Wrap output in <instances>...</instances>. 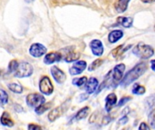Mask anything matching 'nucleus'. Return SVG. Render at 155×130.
I'll return each instance as SVG.
<instances>
[{
	"instance_id": "nucleus-1",
	"label": "nucleus",
	"mask_w": 155,
	"mask_h": 130,
	"mask_svg": "<svg viewBox=\"0 0 155 130\" xmlns=\"http://www.w3.org/2000/svg\"><path fill=\"white\" fill-rule=\"evenodd\" d=\"M148 69V64L146 62H140L137 65H135L132 70H130L126 75L124 76V80L120 82V85L122 87H127L134 81H135L137 79H139L142 75L144 74L146 70Z\"/></svg>"
},
{
	"instance_id": "nucleus-2",
	"label": "nucleus",
	"mask_w": 155,
	"mask_h": 130,
	"mask_svg": "<svg viewBox=\"0 0 155 130\" xmlns=\"http://www.w3.org/2000/svg\"><path fill=\"white\" fill-rule=\"evenodd\" d=\"M133 53L141 59H149L154 54V50L150 45L144 43H138L133 50Z\"/></svg>"
},
{
	"instance_id": "nucleus-3",
	"label": "nucleus",
	"mask_w": 155,
	"mask_h": 130,
	"mask_svg": "<svg viewBox=\"0 0 155 130\" xmlns=\"http://www.w3.org/2000/svg\"><path fill=\"white\" fill-rule=\"evenodd\" d=\"M70 103H71V100H67L66 101H64V103H62L60 106L53 109L49 114H48V119L50 122H54L57 119H59L61 116H63L69 109L70 107Z\"/></svg>"
},
{
	"instance_id": "nucleus-4",
	"label": "nucleus",
	"mask_w": 155,
	"mask_h": 130,
	"mask_svg": "<svg viewBox=\"0 0 155 130\" xmlns=\"http://www.w3.org/2000/svg\"><path fill=\"white\" fill-rule=\"evenodd\" d=\"M34 68L33 66L26 62H21L18 63V66L13 75L16 78H27L33 74Z\"/></svg>"
},
{
	"instance_id": "nucleus-5",
	"label": "nucleus",
	"mask_w": 155,
	"mask_h": 130,
	"mask_svg": "<svg viewBox=\"0 0 155 130\" xmlns=\"http://www.w3.org/2000/svg\"><path fill=\"white\" fill-rule=\"evenodd\" d=\"M25 101L26 104L30 107V108H34L36 109L38 107H40L41 105L45 103V99L43 95L38 94V93H32L26 96L25 98Z\"/></svg>"
},
{
	"instance_id": "nucleus-6",
	"label": "nucleus",
	"mask_w": 155,
	"mask_h": 130,
	"mask_svg": "<svg viewBox=\"0 0 155 130\" xmlns=\"http://www.w3.org/2000/svg\"><path fill=\"white\" fill-rule=\"evenodd\" d=\"M62 56H63V59L66 62H75L76 60L79 59L80 57V54L78 52H75L74 50V46H68V47H65L64 49H62L60 51Z\"/></svg>"
},
{
	"instance_id": "nucleus-7",
	"label": "nucleus",
	"mask_w": 155,
	"mask_h": 130,
	"mask_svg": "<svg viewBox=\"0 0 155 130\" xmlns=\"http://www.w3.org/2000/svg\"><path fill=\"white\" fill-rule=\"evenodd\" d=\"M40 92L45 95H51L54 91V86L47 76H44L39 82Z\"/></svg>"
},
{
	"instance_id": "nucleus-8",
	"label": "nucleus",
	"mask_w": 155,
	"mask_h": 130,
	"mask_svg": "<svg viewBox=\"0 0 155 130\" xmlns=\"http://www.w3.org/2000/svg\"><path fill=\"white\" fill-rule=\"evenodd\" d=\"M46 47L39 43H33L29 48V53L35 58H39L46 53Z\"/></svg>"
},
{
	"instance_id": "nucleus-9",
	"label": "nucleus",
	"mask_w": 155,
	"mask_h": 130,
	"mask_svg": "<svg viewBox=\"0 0 155 130\" xmlns=\"http://www.w3.org/2000/svg\"><path fill=\"white\" fill-rule=\"evenodd\" d=\"M125 70V65L121 63L118 64L114 67V71H113V85L116 86L117 84H119V82L121 81L124 72Z\"/></svg>"
},
{
	"instance_id": "nucleus-10",
	"label": "nucleus",
	"mask_w": 155,
	"mask_h": 130,
	"mask_svg": "<svg viewBox=\"0 0 155 130\" xmlns=\"http://www.w3.org/2000/svg\"><path fill=\"white\" fill-rule=\"evenodd\" d=\"M51 74H52L53 78L54 79V81L59 84L64 82V81L66 80L65 73L62 70H60L57 66H53L51 68Z\"/></svg>"
},
{
	"instance_id": "nucleus-11",
	"label": "nucleus",
	"mask_w": 155,
	"mask_h": 130,
	"mask_svg": "<svg viewBox=\"0 0 155 130\" xmlns=\"http://www.w3.org/2000/svg\"><path fill=\"white\" fill-rule=\"evenodd\" d=\"M63 59V56L61 54L60 52H49L47 53L45 58H44V62L45 64H53L54 62H60L61 60Z\"/></svg>"
},
{
	"instance_id": "nucleus-12",
	"label": "nucleus",
	"mask_w": 155,
	"mask_h": 130,
	"mask_svg": "<svg viewBox=\"0 0 155 130\" xmlns=\"http://www.w3.org/2000/svg\"><path fill=\"white\" fill-rule=\"evenodd\" d=\"M90 48L92 50V52L95 56H101L104 53V45L100 40H93L90 43Z\"/></svg>"
},
{
	"instance_id": "nucleus-13",
	"label": "nucleus",
	"mask_w": 155,
	"mask_h": 130,
	"mask_svg": "<svg viewBox=\"0 0 155 130\" xmlns=\"http://www.w3.org/2000/svg\"><path fill=\"white\" fill-rule=\"evenodd\" d=\"M86 66H87L86 62L78 61V62H74V64L69 69L70 74L71 75H78V74H80L86 69Z\"/></svg>"
},
{
	"instance_id": "nucleus-14",
	"label": "nucleus",
	"mask_w": 155,
	"mask_h": 130,
	"mask_svg": "<svg viewBox=\"0 0 155 130\" xmlns=\"http://www.w3.org/2000/svg\"><path fill=\"white\" fill-rule=\"evenodd\" d=\"M97 87H98V81H97V79L94 78V77L90 78V79L87 81L86 84H85V90H86V93H87L88 95L93 94V93L96 90Z\"/></svg>"
},
{
	"instance_id": "nucleus-15",
	"label": "nucleus",
	"mask_w": 155,
	"mask_h": 130,
	"mask_svg": "<svg viewBox=\"0 0 155 130\" xmlns=\"http://www.w3.org/2000/svg\"><path fill=\"white\" fill-rule=\"evenodd\" d=\"M117 102V97L114 93H111L109 94L106 98H105V110L107 112H110L112 110V109L114 108V106L116 104Z\"/></svg>"
},
{
	"instance_id": "nucleus-16",
	"label": "nucleus",
	"mask_w": 155,
	"mask_h": 130,
	"mask_svg": "<svg viewBox=\"0 0 155 130\" xmlns=\"http://www.w3.org/2000/svg\"><path fill=\"white\" fill-rule=\"evenodd\" d=\"M124 36V32L122 30H114L108 35V40L111 43L118 42Z\"/></svg>"
},
{
	"instance_id": "nucleus-17",
	"label": "nucleus",
	"mask_w": 155,
	"mask_h": 130,
	"mask_svg": "<svg viewBox=\"0 0 155 130\" xmlns=\"http://www.w3.org/2000/svg\"><path fill=\"white\" fill-rule=\"evenodd\" d=\"M0 123H1L3 126L7 127V128H12V127H14V125H15V123H14V121L12 120V119H11L9 113H8V112H5V111L2 114V116H1V118H0Z\"/></svg>"
},
{
	"instance_id": "nucleus-18",
	"label": "nucleus",
	"mask_w": 155,
	"mask_h": 130,
	"mask_svg": "<svg viewBox=\"0 0 155 130\" xmlns=\"http://www.w3.org/2000/svg\"><path fill=\"white\" fill-rule=\"evenodd\" d=\"M112 76H113V71H110L108 73H107V75L105 76V78H104V81H103V83L101 84V86L99 87V89L96 90V94H98V93H100L104 89H105L108 85H111V84H113V80H112Z\"/></svg>"
},
{
	"instance_id": "nucleus-19",
	"label": "nucleus",
	"mask_w": 155,
	"mask_h": 130,
	"mask_svg": "<svg viewBox=\"0 0 155 130\" xmlns=\"http://www.w3.org/2000/svg\"><path fill=\"white\" fill-rule=\"evenodd\" d=\"M131 47H132V45H128V46H126V47H124V44H123V45H120V46L116 47V48L113 51V56H114V58H116V59H121L122 55H123L125 52H127V50L130 49Z\"/></svg>"
},
{
	"instance_id": "nucleus-20",
	"label": "nucleus",
	"mask_w": 155,
	"mask_h": 130,
	"mask_svg": "<svg viewBox=\"0 0 155 130\" xmlns=\"http://www.w3.org/2000/svg\"><path fill=\"white\" fill-rule=\"evenodd\" d=\"M133 23H134V19L132 17H123V16H121V17H119L117 19V23L114 25L121 24L125 28H130V27L133 26Z\"/></svg>"
},
{
	"instance_id": "nucleus-21",
	"label": "nucleus",
	"mask_w": 155,
	"mask_h": 130,
	"mask_svg": "<svg viewBox=\"0 0 155 130\" xmlns=\"http://www.w3.org/2000/svg\"><path fill=\"white\" fill-rule=\"evenodd\" d=\"M129 2H130V0H118L114 5L116 11L118 13H124L127 9Z\"/></svg>"
},
{
	"instance_id": "nucleus-22",
	"label": "nucleus",
	"mask_w": 155,
	"mask_h": 130,
	"mask_svg": "<svg viewBox=\"0 0 155 130\" xmlns=\"http://www.w3.org/2000/svg\"><path fill=\"white\" fill-rule=\"evenodd\" d=\"M89 112H90V109H89V107H84V108L81 109H80V110L75 114V116H74V120H76V121L82 120V119H85V118L88 116Z\"/></svg>"
},
{
	"instance_id": "nucleus-23",
	"label": "nucleus",
	"mask_w": 155,
	"mask_h": 130,
	"mask_svg": "<svg viewBox=\"0 0 155 130\" xmlns=\"http://www.w3.org/2000/svg\"><path fill=\"white\" fill-rule=\"evenodd\" d=\"M51 106H52V103H50V102L45 103V104L41 105L40 107L35 109V113H36L37 115H42V114H44L46 110H48V109L51 108Z\"/></svg>"
},
{
	"instance_id": "nucleus-24",
	"label": "nucleus",
	"mask_w": 155,
	"mask_h": 130,
	"mask_svg": "<svg viewBox=\"0 0 155 130\" xmlns=\"http://www.w3.org/2000/svg\"><path fill=\"white\" fill-rule=\"evenodd\" d=\"M8 89L14 92V93H17V94H21L23 92V88L21 85L17 84V83H9L8 84Z\"/></svg>"
},
{
	"instance_id": "nucleus-25",
	"label": "nucleus",
	"mask_w": 155,
	"mask_h": 130,
	"mask_svg": "<svg viewBox=\"0 0 155 130\" xmlns=\"http://www.w3.org/2000/svg\"><path fill=\"white\" fill-rule=\"evenodd\" d=\"M133 93L135 94V95H143L145 93V88L142 85H139V84H135L133 88Z\"/></svg>"
},
{
	"instance_id": "nucleus-26",
	"label": "nucleus",
	"mask_w": 155,
	"mask_h": 130,
	"mask_svg": "<svg viewBox=\"0 0 155 130\" xmlns=\"http://www.w3.org/2000/svg\"><path fill=\"white\" fill-rule=\"evenodd\" d=\"M145 104L149 110L153 109L155 107V95H152V96L148 97L145 100Z\"/></svg>"
},
{
	"instance_id": "nucleus-27",
	"label": "nucleus",
	"mask_w": 155,
	"mask_h": 130,
	"mask_svg": "<svg viewBox=\"0 0 155 130\" xmlns=\"http://www.w3.org/2000/svg\"><path fill=\"white\" fill-rule=\"evenodd\" d=\"M87 81H88V80H87L86 77H82V78H78V79H74V80H73V84L80 88V87L84 86V84H86Z\"/></svg>"
},
{
	"instance_id": "nucleus-28",
	"label": "nucleus",
	"mask_w": 155,
	"mask_h": 130,
	"mask_svg": "<svg viewBox=\"0 0 155 130\" xmlns=\"http://www.w3.org/2000/svg\"><path fill=\"white\" fill-rule=\"evenodd\" d=\"M7 102H8V95H7V93L4 90L0 89V105L4 106Z\"/></svg>"
},
{
	"instance_id": "nucleus-29",
	"label": "nucleus",
	"mask_w": 155,
	"mask_h": 130,
	"mask_svg": "<svg viewBox=\"0 0 155 130\" xmlns=\"http://www.w3.org/2000/svg\"><path fill=\"white\" fill-rule=\"evenodd\" d=\"M103 62H104V60H102V59H97V60H95V61L88 67V71H93L96 70L98 67H100V66L103 64Z\"/></svg>"
},
{
	"instance_id": "nucleus-30",
	"label": "nucleus",
	"mask_w": 155,
	"mask_h": 130,
	"mask_svg": "<svg viewBox=\"0 0 155 130\" xmlns=\"http://www.w3.org/2000/svg\"><path fill=\"white\" fill-rule=\"evenodd\" d=\"M18 62L16 60H13L9 62V65H8V73H14L18 66Z\"/></svg>"
},
{
	"instance_id": "nucleus-31",
	"label": "nucleus",
	"mask_w": 155,
	"mask_h": 130,
	"mask_svg": "<svg viewBox=\"0 0 155 130\" xmlns=\"http://www.w3.org/2000/svg\"><path fill=\"white\" fill-rule=\"evenodd\" d=\"M149 122L153 128H155V109L153 110L149 115Z\"/></svg>"
},
{
	"instance_id": "nucleus-32",
	"label": "nucleus",
	"mask_w": 155,
	"mask_h": 130,
	"mask_svg": "<svg viewBox=\"0 0 155 130\" xmlns=\"http://www.w3.org/2000/svg\"><path fill=\"white\" fill-rule=\"evenodd\" d=\"M132 100V97H129V96H127V97H124V98H122L121 100H120V101H119V103H118V107H122V106H124V105H125L128 101H130Z\"/></svg>"
},
{
	"instance_id": "nucleus-33",
	"label": "nucleus",
	"mask_w": 155,
	"mask_h": 130,
	"mask_svg": "<svg viewBox=\"0 0 155 130\" xmlns=\"http://www.w3.org/2000/svg\"><path fill=\"white\" fill-rule=\"evenodd\" d=\"M113 120L112 117L107 115V116H104V119H103V125H108L111 121Z\"/></svg>"
},
{
	"instance_id": "nucleus-34",
	"label": "nucleus",
	"mask_w": 155,
	"mask_h": 130,
	"mask_svg": "<svg viewBox=\"0 0 155 130\" xmlns=\"http://www.w3.org/2000/svg\"><path fill=\"white\" fill-rule=\"evenodd\" d=\"M27 130H41V127L36 124H29L27 127Z\"/></svg>"
},
{
	"instance_id": "nucleus-35",
	"label": "nucleus",
	"mask_w": 155,
	"mask_h": 130,
	"mask_svg": "<svg viewBox=\"0 0 155 130\" xmlns=\"http://www.w3.org/2000/svg\"><path fill=\"white\" fill-rule=\"evenodd\" d=\"M97 117H98V112L95 111L91 117H90V119H89V122L90 123H94L96 120H97Z\"/></svg>"
},
{
	"instance_id": "nucleus-36",
	"label": "nucleus",
	"mask_w": 155,
	"mask_h": 130,
	"mask_svg": "<svg viewBox=\"0 0 155 130\" xmlns=\"http://www.w3.org/2000/svg\"><path fill=\"white\" fill-rule=\"evenodd\" d=\"M139 130H151V129H150V127H149L145 122H142V123L140 124Z\"/></svg>"
},
{
	"instance_id": "nucleus-37",
	"label": "nucleus",
	"mask_w": 155,
	"mask_h": 130,
	"mask_svg": "<svg viewBox=\"0 0 155 130\" xmlns=\"http://www.w3.org/2000/svg\"><path fill=\"white\" fill-rule=\"evenodd\" d=\"M127 122H128V118L126 116H124V117H123L122 119H119V124L120 125H125Z\"/></svg>"
},
{
	"instance_id": "nucleus-38",
	"label": "nucleus",
	"mask_w": 155,
	"mask_h": 130,
	"mask_svg": "<svg viewBox=\"0 0 155 130\" xmlns=\"http://www.w3.org/2000/svg\"><path fill=\"white\" fill-rule=\"evenodd\" d=\"M14 107L17 108V109H15V110H16L17 112H23V111H24V110H23V108H22V107H20L19 105H16V104H15Z\"/></svg>"
},
{
	"instance_id": "nucleus-39",
	"label": "nucleus",
	"mask_w": 155,
	"mask_h": 130,
	"mask_svg": "<svg viewBox=\"0 0 155 130\" xmlns=\"http://www.w3.org/2000/svg\"><path fill=\"white\" fill-rule=\"evenodd\" d=\"M151 67H152L153 71H155V60H152L151 61Z\"/></svg>"
},
{
	"instance_id": "nucleus-40",
	"label": "nucleus",
	"mask_w": 155,
	"mask_h": 130,
	"mask_svg": "<svg viewBox=\"0 0 155 130\" xmlns=\"http://www.w3.org/2000/svg\"><path fill=\"white\" fill-rule=\"evenodd\" d=\"M142 2H143V3H153V2H154L155 0H141Z\"/></svg>"
},
{
	"instance_id": "nucleus-41",
	"label": "nucleus",
	"mask_w": 155,
	"mask_h": 130,
	"mask_svg": "<svg viewBox=\"0 0 155 130\" xmlns=\"http://www.w3.org/2000/svg\"><path fill=\"white\" fill-rule=\"evenodd\" d=\"M25 2H27V3H32V2H34V0H25Z\"/></svg>"
},
{
	"instance_id": "nucleus-42",
	"label": "nucleus",
	"mask_w": 155,
	"mask_h": 130,
	"mask_svg": "<svg viewBox=\"0 0 155 130\" xmlns=\"http://www.w3.org/2000/svg\"><path fill=\"white\" fill-rule=\"evenodd\" d=\"M123 130H131V128H124Z\"/></svg>"
},
{
	"instance_id": "nucleus-43",
	"label": "nucleus",
	"mask_w": 155,
	"mask_h": 130,
	"mask_svg": "<svg viewBox=\"0 0 155 130\" xmlns=\"http://www.w3.org/2000/svg\"><path fill=\"white\" fill-rule=\"evenodd\" d=\"M154 28H155V26H154Z\"/></svg>"
}]
</instances>
